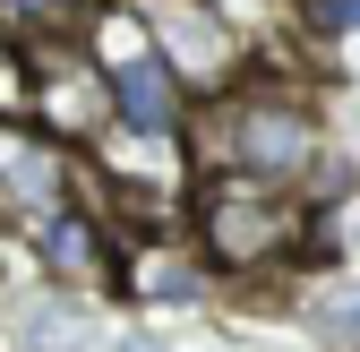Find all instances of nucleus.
I'll return each instance as SVG.
<instances>
[{
    "label": "nucleus",
    "mask_w": 360,
    "mask_h": 352,
    "mask_svg": "<svg viewBox=\"0 0 360 352\" xmlns=\"http://www.w3.org/2000/svg\"><path fill=\"white\" fill-rule=\"evenodd\" d=\"M0 189H18V198H34V206H52V189H60L52 146L26 138V129H0Z\"/></svg>",
    "instance_id": "nucleus-4"
},
{
    "label": "nucleus",
    "mask_w": 360,
    "mask_h": 352,
    "mask_svg": "<svg viewBox=\"0 0 360 352\" xmlns=\"http://www.w3.org/2000/svg\"><path fill=\"white\" fill-rule=\"evenodd\" d=\"M26 344L34 352H77L86 344V318L69 310V301H43V310H26Z\"/></svg>",
    "instance_id": "nucleus-5"
},
{
    "label": "nucleus",
    "mask_w": 360,
    "mask_h": 352,
    "mask_svg": "<svg viewBox=\"0 0 360 352\" xmlns=\"http://www.w3.org/2000/svg\"><path fill=\"white\" fill-rule=\"evenodd\" d=\"M232 155H240L249 172H300L309 155H318V129H309L300 112L257 103V112H232Z\"/></svg>",
    "instance_id": "nucleus-2"
},
{
    "label": "nucleus",
    "mask_w": 360,
    "mask_h": 352,
    "mask_svg": "<svg viewBox=\"0 0 360 352\" xmlns=\"http://www.w3.org/2000/svg\"><path fill=\"white\" fill-rule=\"evenodd\" d=\"M138 284H146V292H163V301H189V292H198V275H189V267H146Z\"/></svg>",
    "instance_id": "nucleus-8"
},
{
    "label": "nucleus",
    "mask_w": 360,
    "mask_h": 352,
    "mask_svg": "<svg viewBox=\"0 0 360 352\" xmlns=\"http://www.w3.org/2000/svg\"><path fill=\"white\" fill-rule=\"evenodd\" d=\"M103 77H112V112L138 129V138H163V129L180 120V77H172L155 52L120 61V69H103Z\"/></svg>",
    "instance_id": "nucleus-3"
},
{
    "label": "nucleus",
    "mask_w": 360,
    "mask_h": 352,
    "mask_svg": "<svg viewBox=\"0 0 360 352\" xmlns=\"http://www.w3.org/2000/svg\"><path fill=\"white\" fill-rule=\"evenodd\" d=\"M318 318H335V335H360V292H318Z\"/></svg>",
    "instance_id": "nucleus-7"
},
{
    "label": "nucleus",
    "mask_w": 360,
    "mask_h": 352,
    "mask_svg": "<svg viewBox=\"0 0 360 352\" xmlns=\"http://www.w3.org/2000/svg\"><path fill=\"white\" fill-rule=\"evenodd\" d=\"M318 18H326V26L343 34V26H360V0H318Z\"/></svg>",
    "instance_id": "nucleus-9"
},
{
    "label": "nucleus",
    "mask_w": 360,
    "mask_h": 352,
    "mask_svg": "<svg viewBox=\"0 0 360 352\" xmlns=\"http://www.w3.org/2000/svg\"><path fill=\"white\" fill-rule=\"evenodd\" d=\"M43 258H52L60 275H86V267H95V232L69 224V215H52V224H43Z\"/></svg>",
    "instance_id": "nucleus-6"
},
{
    "label": "nucleus",
    "mask_w": 360,
    "mask_h": 352,
    "mask_svg": "<svg viewBox=\"0 0 360 352\" xmlns=\"http://www.w3.org/2000/svg\"><path fill=\"white\" fill-rule=\"evenodd\" d=\"M198 232H206V249L223 267H275V258L300 249L309 215L275 189H257V181H223V189L198 198Z\"/></svg>",
    "instance_id": "nucleus-1"
},
{
    "label": "nucleus",
    "mask_w": 360,
    "mask_h": 352,
    "mask_svg": "<svg viewBox=\"0 0 360 352\" xmlns=\"http://www.w3.org/2000/svg\"><path fill=\"white\" fill-rule=\"evenodd\" d=\"M112 352H163V344H155V335H120Z\"/></svg>",
    "instance_id": "nucleus-10"
},
{
    "label": "nucleus",
    "mask_w": 360,
    "mask_h": 352,
    "mask_svg": "<svg viewBox=\"0 0 360 352\" xmlns=\"http://www.w3.org/2000/svg\"><path fill=\"white\" fill-rule=\"evenodd\" d=\"M352 249H360V232H352Z\"/></svg>",
    "instance_id": "nucleus-11"
}]
</instances>
